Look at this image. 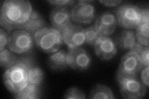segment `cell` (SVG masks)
<instances>
[{
    "mask_svg": "<svg viewBox=\"0 0 149 99\" xmlns=\"http://www.w3.org/2000/svg\"><path fill=\"white\" fill-rule=\"evenodd\" d=\"M15 95L16 98L20 99H34L40 98L39 86L28 84L25 89Z\"/></svg>",
    "mask_w": 149,
    "mask_h": 99,
    "instance_id": "cell-18",
    "label": "cell"
},
{
    "mask_svg": "<svg viewBox=\"0 0 149 99\" xmlns=\"http://www.w3.org/2000/svg\"><path fill=\"white\" fill-rule=\"evenodd\" d=\"M136 29V36L137 42L143 46H148L149 24H140Z\"/></svg>",
    "mask_w": 149,
    "mask_h": 99,
    "instance_id": "cell-19",
    "label": "cell"
},
{
    "mask_svg": "<svg viewBox=\"0 0 149 99\" xmlns=\"http://www.w3.org/2000/svg\"><path fill=\"white\" fill-rule=\"evenodd\" d=\"M89 98L91 99H113L114 96L111 89L102 84H97L93 88Z\"/></svg>",
    "mask_w": 149,
    "mask_h": 99,
    "instance_id": "cell-17",
    "label": "cell"
},
{
    "mask_svg": "<svg viewBox=\"0 0 149 99\" xmlns=\"http://www.w3.org/2000/svg\"><path fill=\"white\" fill-rule=\"evenodd\" d=\"M61 34L63 41L68 49L80 47L86 42L85 29L78 25L70 24Z\"/></svg>",
    "mask_w": 149,
    "mask_h": 99,
    "instance_id": "cell-9",
    "label": "cell"
},
{
    "mask_svg": "<svg viewBox=\"0 0 149 99\" xmlns=\"http://www.w3.org/2000/svg\"><path fill=\"white\" fill-rule=\"evenodd\" d=\"M136 42V33L132 30H124L116 37L115 44L123 50H130Z\"/></svg>",
    "mask_w": 149,
    "mask_h": 99,
    "instance_id": "cell-16",
    "label": "cell"
},
{
    "mask_svg": "<svg viewBox=\"0 0 149 99\" xmlns=\"http://www.w3.org/2000/svg\"><path fill=\"white\" fill-rule=\"evenodd\" d=\"M34 39L38 48L47 53L57 52L63 42L62 34L58 30L46 27L37 32Z\"/></svg>",
    "mask_w": 149,
    "mask_h": 99,
    "instance_id": "cell-2",
    "label": "cell"
},
{
    "mask_svg": "<svg viewBox=\"0 0 149 99\" xmlns=\"http://www.w3.org/2000/svg\"><path fill=\"white\" fill-rule=\"evenodd\" d=\"M17 57L12 51L4 48L0 51V64L1 67L9 68L15 64Z\"/></svg>",
    "mask_w": 149,
    "mask_h": 99,
    "instance_id": "cell-20",
    "label": "cell"
},
{
    "mask_svg": "<svg viewBox=\"0 0 149 99\" xmlns=\"http://www.w3.org/2000/svg\"><path fill=\"white\" fill-rule=\"evenodd\" d=\"M3 82L9 91L16 94L25 89L29 84L27 71L15 64L5 71L3 74Z\"/></svg>",
    "mask_w": 149,
    "mask_h": 99,
    "instance_id": "cell-4",
    "label": "cell"
},
{
    "mask_svg": "<svg viewBox=\"0 0 149 99\" xmlns=\"http://www.w3.org/2000/svg\"><path fill=\"white\" fill-rule=\"evenodd\" d=\"M48 2L53 4V5H56L57 6L72 5V4L75 3L74 1H71V0H52V1H48Z\"/></svg>",
    "mask_w": 149,
    "mask_h": 99,
    "instance_id": "cell-27",
    "label": "cell"
},
{
    "mask_svg": "<svg viewBox=\"0 0 149 99\" xmlns=\"http://www.w3.org/2000/svg\"><path fill=\"white\" fill-rule=\"evenodd\" d=\"M141 24H149V11L148 8L141 9Z\"/></svg>",
    "mask_w": 149,
    "mask_h": 99,
    "instance_id": "cell-28",
    "label": "cell"
},
{
    "mask_svg": "<svg viewBox=\"0 0 149 99\" xmlns=\"http://www.w3.org/2000/svg\"><path fill=\"white\" fill-rule=\"evenodd\" d=\"M27 76L29 84L40 86L44 79V73L40 68L34 67L27 71Z\"/></svg>",
    "mask_w": 149,
    "mask_h": 99,
    "instance_id": "cell-21",
    "label": "cell"
},
{
    "mask_svg": "<svg viewBox=\"0 0 149 99\" xmlns=\"http://www.w3.org/2000/svg\"><path fill=\"white\" fill-rule=\"evenodd\" d=\"M141 8L130 3H124L115 9L114 12L119 26L124 29H136L141 24Z\"/></svg>",
    "mask_w": 149,
    "mask_h": 99,
    "instance_id": "cell-3",
    "label": "cell"
},
{
    "mask_svg": "<svg viewBox=\"0 0 149 99\" xmlns=\"http://www.w3.org/2000/svg\"><path fill=\"white\" fill-rule=\"evenodd\" d=\"M149 48L148 46H144L143 48L141 51V52L139 54V56L141 60L142 63L143 64V66H148L149 64Z\"/></svg>",
    "mask_w": 149,
    "mask_h": 99,
    "instance_id": "cell-25",
    "label": "cell"
},
{
    "mask_svg": "<svg viewBox=\"0 0 149 99\" xmlns=\"http://www.w3.org/2000/svg\"><path fill=\"white\" fill-rule=\"evenodd\" d=\"M69 66L79 71L86 70L91 64V58L87 51L80 47L70 48L67 53Z\"/></svg>",
    "mask_w": 149,
    "mask_h": 99,
    "instance_id": "cell-10",
    "label": "cell"
},
{
    "mask_svg": "<svg viewBox=\"0 0 149 99\" xmlns=\"http://www.w3.org/2000/svg\"><path fill=\"white\" fill-rule=\"evenodd\" d=\"M143 47H144V46H143L142 45L139 43L138 42H136V43H135V44L134 45V46L132 47V48L130 50V51H133V52L139 55L140 53L141 52V51L143 48Z\"/></svg>",
    "mask_w": 149,
    "mask_h": 99,
    "instance_id": "cell-31",
    "label": "cell"
},
{
    "mask_svg": "<svg viewBox=\"0 0 149 99\" xmlns=\"http://www.w3.org/2000/svg\"><path fill=\"white\" fill-rule=\"evenodd\" d=\"M94 46L96 56L101 60H110L117 53V47L115 42L109 37H101Z\"/></svg>",
    "mask_w": 149,
    "mask_h": 99,
    "instance_id": "cell-11",
    "label": "cell"
},
{
    "mask_svg": "<svg viewBox=\"0 0 149 99\" xmlns=\"http://www.w3.org/2000/svg\"><path fill=\"white\" fill-rule=\"evenodd\" d=\"M8 48L13 52L22 54L31 50L33 46L32 36L24 30H17L9 35Z\"/></svg>",
    "mask_w": 149,
    "mask_h": 99,
    "instance_id": "cell-6",
    "label": "cell"
},
{
    "mask_svg": "<svg viewBox=\"0 0 149 99\" xmlns=\"http://www.w3.org/2000/svg\"><path fill=\"white\" fill-rule=\"evenodd\" d=\"M53 28L60 33L71 22V14L66 6H57L52 9L50 15Z\"/></svg>",
    "mask_w": 149,
    "mask_h": 99,
    "instance_id": "cell-13",
    "label": "cell"
},
{
    "mask_svg": "<svg viewBox=\"0 0 149 99\" xmlns=\"http://www.w3.org/2000/svg\"><path fill=\"white\" fill-rule=\"evenodd\" d=\"M122 97L127 99H139L145 96L147 90L145 85L136 77L125 78L118 81Z\"/></svg>",
    "mask_w": 149,
    "mask_h": 99,
    "instance_id": "cell-7",
    "label": "cell"
},
{
    "mask_svg": "<svg viewBox=\"0 0 149 99\" xmlns=\"http://www.w3.org/2000/svg\"><path fill=\"white\" fill-rule=\"evenodd\" d=\"M148 69L149 67L146 66L142 71L141 73V79L142 83L146 86H149V81H148Z\"/></svg>",
    "mask_w": 149,
    "mask_h": 99,
    "instance_id": "cell-29",
    "label": "cell"
},
{
    "mask_svg": "<svg viewBox=\"0 0 149 99\" xmlns=\"http://www.w3.org/2000/svg\"><path fill=\"white\" fill-rule=\"evenodd\" d=\"M44 19L37 11H32L27 21L22 26L20 29L24 30L32 35L34 36L39 30L45 27Z\"/></svg>",
    "mask_w": 149,
    "mask_h": 99,
    "instance_id": "cell-14",
    "label": "cell"
},
{
    "mask_svg": "<svg viewBox=\"0 0 149 99\" xmlns=\"http://www.w3.org/2000/svg\"><path fill=\"white\" fill-rule=\"evenodd\" d=\"M86 42L90 45H95L97 40L101 37L95 26H92L85 29Z\"/></svg>",
    "mask_w": 149,
    "mask_h": 99,
    "instance_id": "cell-22",
    "label": "cell"
},
{
    "mask_svg": "<svg viewBox=\"0 0 149 99\" xmlns=\"http://www.w3.org/2000/svg\"><path fill=\"white\" fill-rule=\"evenodd\" d=\"M49 67L54 71H62L69 66L67 53L63 50L50 55L47 61Z\"/></svg>",
    "mask_w": 149,
    "mask_h": 99,
    "instance_id": "cell-15",
    "label": "cell"
},
{
    "mask_svg": "<svg viewBox=\"0 0 149 99\" xmlns=\"http://www.w3.org/2000/svg\"><path fill=\"white\" fill-rule=\"evenodd\" d=\"M63 97L66 99H83L86 98L83 92L77 87H71L68 89L65 92Z\"/></svg>",
    "mask_w": 149,
    "mask_h": 99,
    "instance_id": "cell-23",
    "label": "cell"
},
{
    "mask_svg": "<svg viewBox=\"0 0 149 99\" xmlns=\"http://www.w3.org/2000/svg\"><path fill=\"white\" fill-rule=\"evenodd\" d=\"M117 24L115 15L106 11L100 14L97 17L94 26L101 37H108L114 32Z\"/></svg>",
    "mask_w": 149,
    "mask_h": 99,
    "instance_id": "cell-12",
    "label": "cell"
},
{
    "mask_svg": "<svg viewBox=\"0 0 149 99\" xmlns=\"http://www.w3.org/2000/svg\"><path fill=\"white\" fill-rule=\"evenodd\" d=\"M32 11L31 4L26 0H6L1 9L0 24L8 32L21 29Z\"/></svg>",
    "mask_w": 149,
    "mask_h": 99,
    "instance_id": "cell-1",
    "label": "cell"
},
{
    "mask_svg": "<svg viewBox=\"0 0 149 99\" xmlns=\"http://www.w3.org/2000/svg\"><path fill=\"white\" fill-rule=\"evenodd\" d=\"M15 64L19 66L20 67L24 68L27 71L30 69L35 67L33 59L31 57H27V56L17 58Z\"/></svg>",
    "mask_w": 149,
    "mask_h": 99,
    "instance_id": "cell-24",
    "label": "cell"
},
{
    "mask_svg": "<svg viewBox=\"0 0 149 99\" xmlns=\"http://www.w3.org/2000/svg\"><path fill=\"white\" fill-rule=\"evenodd\" d=\"M143 67L139 55L131 51H129L121 58L117 73L118 81L125 78L136 77Z\"/></svg>",
    "mask_w": 149,
    "mask_h": 99,
    "instance_id": "cell-5",
    "label": "cell"
},
{
    "mask_svg": "<svg viewBox=\"0 0 149 99\" xmlns=\"http://www.w3.org/2000/svg\"><path fill=\"white\" fill-rule=\"evenodd\" d=\"M100 2L104 6L108 7H113L116 6L120 4L123 1H116V0H112V1H100Z\"/></svg>",
    "mask_w": 149,
    "mask_h": 99,
    "instance_id": "cell-30",
    "label": "cell"
},
{
    "mask_svg": "<svg viewBox=\"0 0 149 99\" xmlns=\"http://www.w3.org/2000/svg\"><path fill=\"white\" fill-rule=\"evenodd\" d=\"M9 40V35L7 32L3 29L2 28L0 29V51L5 48V47L8 45Z\"/></svg>",
    "mask_w": 149,
    "mask_h": 99,
    "instance_id": "cell-26",
    "label": "cell"
},
{
    "mask_svg": "<svg viewBox=\"0 0 149 99\" xmlns=\"http://www.w3.org/2000/svg\"><path fill=\"white\" fill-rule=\"evenodd\" d=\"M89 1H78L72 9L71 19L77 24H90L95 17V8Z\"/></svg>",
    "mask_w": 149,
    "mask_h": 99,
    "instance_id": "cell-8",
    "label": "cell"
}]
</instances>
